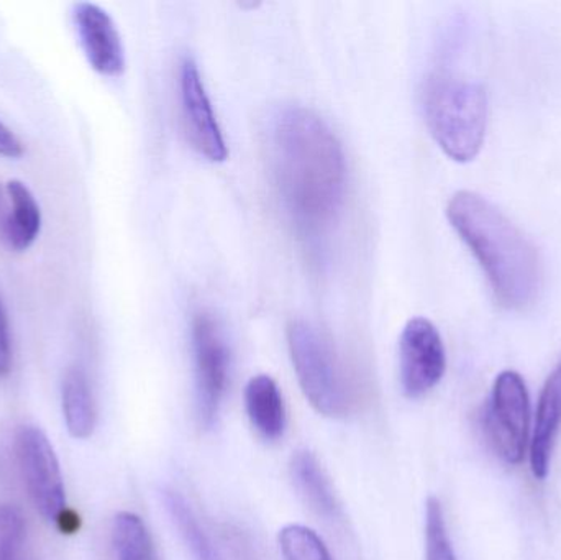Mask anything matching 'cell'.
Wrapping results in <instances>:
<instances>
[{
  "label": "cell",
  "mask_w": 561,
  "mask_h": 560,
  "mask_svg": "<svg viewBox=\"0 0 561 560\" xmlns=\"http://www.w3.org/2000/svg\"><path fill=\"white\" fill-rule=\"evenodd\" d=\"M272 163L280 201L299 230H325L346 191L345 153L332 128L310 108H283L273 122Z\"/></svg>",
  "instance_id": "obj_1"
},
{
  "label": "cell",
  "mask_w": 561,
  "mask_h": 560,
  "mask_svg": "<svg viewBox=\"0 0 561 560\" xmlns=\"http://www.w3.org/2000/svg\"><path fill=\"white\" fill-rule=\"evenodd\" d=\"M455 232L486 275L497 305L527 311L543 289V260L526 233L493 203L471 191L455 194L447 206Z\"/></svg>",
  "instance_id": "obj_2"
},
{
  "label": "cell",
  "mask_w": 561,
  "mask_h": 560,
  "mask_svg": "<svg viewBox=\"0 0 561 560\" xmlns=\"http://www.w3.org/2000/svg\"><path fill=\"white\" fill-rule=\"evenodd\" d=\"M425 122L438 147L458 163L474 160L483 148L488 98L478 82L435 71L422 92Z\"/></svg>",
  "instance_id": "obj_3"
},
{
  "label": "cell",
  "mask_w": 561,
  "mask_h": 560,
  "mask_svg": "<svg viewBox=\"0 0 561 560\" xmlns=\"http://www.w3.org/2000/svg\"><path fill=\"white\" fill-rule=\"evenodd\" d=\"M287 345L297 380L313 410L325 418L345 416L348 391L325 339L309 322L297 319L287 328Z\"/></svg>",
  "instance_id": "obj_4"
},
{
  "label": "cell",
  "mask_w": 561,
  "mask_h": 560,
  "mask_svg": "<svg viewBox=\"0 0 561 560\" xmlns=\"http://www.w3.org/2000/svg\"><path fill=\"white\" fill-rule=\"evenodd\" d=\"M483 431L494 454L510 466H520L530 444V398L517 372L504 370L494 381L484 408Z\"/></svg>",
  "instance_id": "obj_5"
},
{
  "label": "cell",
  "mask_w": 561,
  "mask_h": 560,
  "mask_svg": "<svg viewBox=\"0 0 561 560\" xmlns=\"http://www.w3.org/2000/svg\"><path fill=\"white\" fill-rule=\"evenodd\" d=\"M16 457L30 499L43 519L68 529V500L58 457L39 427L25 426L16 436Z\"/></svg>",
  "instance_id": "obj_6"
},
{
  "label": "cell",
  "mask_w": 561,
  "mask_h": 560,
  "mask_svg": "<svg viewBox=\"0 0 561 560\" xmlns=\"http://www.w3.org/2000/svg\"><path fill=\"white\" fill-rule=\"evenodd\" d=\"M191 338L196 374L197 421L204 430H213L229 380V348L216 319L206 311L194 315Z\"/></svg>",
  "instance_id": "obj_7"
},
{
  "label": "cell",
  "mask_w": 561,
  "mask_h": 560,
  "mask_svg": "<svg viewBox=\"0 0 561 560\" xmlns=\"http://www.w3.org/2000/svg\"><path fill=\"white\" fill-rule=\"evenodd\" d=\"M445 370L447 354L440 332L428 319H411L399 339V377L405 397H425L440 384Z\"/></svg>",
  "instance_id": "obj_8"
},
{
  "label": "cell",
  "mask_w": 561,
  "mask_h": 560,
  "mask_svg": "<svg viewBox=\"0 0 561 560\" xmlns=\"http://www.w3.org/2000/svg\"><path fill=\"white\" fill-rule=\"evenodd\" d=\"M180 91L187 138L207 160L222 163L229 157V148L194 59L184 58L181 62Z\"/></svg>",
  "instance_id": "obj_9"
},
{
  "label": "cell",
  "mask_w": 561,
  "mask_h": 560,
  "mask_svg": "<svg viewBox=\"0 0 561 560\" xmlns=\"http://www.w3.org/2000/svg\"><path fill=\"white\" fill-rule=\"evenodd\" d=\"M72 23L89 66L98 75L117 78L125 71V49L114 19L98 3L72 7Z\"/></svg>",
  "instance_id": "obj_10"
},
{
  "label": "cell",
  "mask_w": 561,
  "mask_h": 560,
  "mask_svg": "<svg viewBox=\"0 0 561 560\" xmlns=\"http://www.w3.org/2000/svg\"><path fill=\"white\" fill-rule=\"evenodd\" d=\"M561 431V358L543 384L529 444L530 470L540 482L549 477L553 449Z\"/></svg>",
  "instance_id": "obj_11"
},
{
  "label": "cell",
  "mask_w": 561,
  "mask_h": 560,
  "mask_svg": "<svg viewBox=\"0 0 561 560\" xmlns=\"http://www.w3.org/2000/svg\"><path fill=\"white\" fill-rule=\"evenodd\" d=\"M5 191L9 197V217L3 245L12 252H26L42 232V209L35 194L23 181H7Z\"/></svg>",
  "instance_id": "obj_12"
},
{
  "label": "cell",
  "mask_w": 561,
  "mask_h": 560,
  "mask_svg": "<svg viewBox=\"0 0 561 560\" xmlns=\"http://www.w3.org/2000/svg\"><path fill=\"white\" fill-rule=\"evenodd\" d=\"M290 477L300 499L327 522H339L342 516L339 500L325 477L319 460L309 450H299L290 459Z\"/></svg>",
  "instance_id": "obj_13"
},
{
  "label": "cell",
  "mask_w": 561,
  "mask_h": 560,
  "mask_svg": "<svg viewBox=\"0 0 561 560\" xmlns=\"http://www.w3.org/2000/svg\"><path fill=\"white\" fill-rule=\"evenodd\" d=\"M245 407L250 423L256 433L275 443L286 431V407L278 384L268 375H259L249 381L245 388Z\"/></svg>",
  "instance_id": "obj_14"
},
{
  "label": "cell",
  "mask_w": 561,
  "mask_h": 560,
  "mask_svg": "<svg viewBox=\"0 0 561 560\" xmlns=\"http://www.w3.org/2000/svg\"><path fill=\"white\" fill-rule=\"evenodd\" d=\"M61 408L66 430L75 439H89L98 423L94 395L81 367L66 372L61 385Z\"/></svg>",
  "instance_id": "obj_15"
},
{
  "label": "cell",
  "mask_w": 561,
  "mask_h": 560,
  "mask_svg": "<svg viewBox=\"0 0 561 560\" xmlns=\"http://www.w3.org/2000/svg\"><path fill=\"white\" fill-rule=\"evenodd\" d=\"M163 503L171 522L176 526L194 560H222L214 548L209 536L201 526L199 519L194 515L193 508L187 505L181 493L174 492V490H164Z\"/></svg>",
  "instance_id": "obj_16"
},
{
  "label": "cell",
  "mask_w": 561,
  "mask_h": 560,
  "mask_svg": "<svg viewBox=\"0 0 561 560\" xmlns=\"http://www.w3.org/2000/svg\"><path fill=\"white\" fill-rule=\"evenodd\" d=\"M112 542L117 560H154L150 533L144 519L135 513L122 512L115 516Z\"/></svg>",
  "instance_id": "obj_17"
},
{
  "label": "cell",
  "mask_w": 561,
  "mask_h": 560,
  "mask_svg": "<svg viewBox=\"0 0 561 560\" xmlns=\"http://www.w3.org/2000/svg\"><path fill=\"white\" fill-rule=\"evenodd\" d=\"M279 551L284 560H333L320 536L302 525L280 529Z\"/></svg>",
  "instance_id": "obj_18"
},
{
  "label": "cell",
  "mask_w": 561,
  "mask_h": 560,
  "mask_svg": "<svg viewBox=\"0 0 561 560\" xmlns=\"http://www.w3.org/2000/svg\"><path fill=\"white\" fill-rule=\"evenodd\" d=\"M425 560H458L448 535L440 500L428 496L425 503Z\"/></svg>",
  "instance_id": "obj_19"
},
{
  "label": "cell",
  "mask_w": 561,
  "mask_h": 560,
  "mask_svg": "<svg viewBox=\"0 0 561 560\" xmlns=\"http://www.w3.org/2000/svg\"><path fill=\"white\" fill-rule=\"evenodd\" d=\"M25 528V518L16 506L0 505V560H19Z\"/></svg>",
  "instance_id": "obj_20"
},
{
  "label": "cell",
  "mask_w": 561,
  "mask_h": 560,
  "mask_svg": "<svg viewBox=\"0 0 561 560\" xmlns=\"http://www.w3.org/2000/svg\"><path fill=\"white\" fill-rule=\"evenodd\" d=\"M222 533L224 541H226L233 560H260L259 552L245 532L237 526L227 525Z\"/></svg>",
  "instance_id": "obj_21"
},
{
  "label": "cell",
  "mask_w": 561,
  "mask_h": 560,
  "mask_svg": "<svg viewBox=\"0 0 561 560\" xmlns=\"http://www.w3.org/2000/svg\"><path fill=\"white\" fill-rule=\"evenodd\" d=\"M13 354L12 341H10L9 319L5 308L0 301V377H5L12 370Z\"/></svg>",
  "instance_id": "obj_22"
},
{
  "label": "cell",
  "mask_w": 561,
  "mask_h": 560,
  "mask_svg": "<svg viewBox=\"0 0 561 560\" xmlns=\"http://www.w3.org/2000/svg\"><path fill=\"white\" fill-rule=\"evenodd\" d=\"M23 155V144L20 138L0 121V158L19 160Z\"/></svg>",
  "instance_id": "obj_23"
},
{
  "label": "cell",
  "mask_w": 561,
  "mask_h": 560,
  "mask_svg": "<svg viewBox=\"0 0 561 560\" xmlns=\"http://www.w3.org/2000/svg\"><path fill=\"white\" fill-rule=\"evenodd\" d=\"M7 217H9V197H7L5 186L0 184V242L2 243L5 237Z\"/></svg>",
  "instance_id": "obj_24"
}]
</instances>
